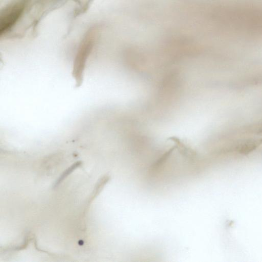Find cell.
Returning a JSON list of instances; mask_svg holds the SVG:
<instances>
[{
    "label": "cell",
    "mask_w": 262,
    "mask_h": 262,
    "mask_svg": "<svg viewBox=\"0 0 262 262\" xmlns=\"http://www.w3.org/2000/svg\"><path fill=\"white\" fill-rule=\"evenodd\" d=\"M97 33L98 29L97 28L90 30L81 41L78 51L73 71V75L76 80L77 87H79L82 83L83 71L86 61L92 50Z\"/></svg>",
    "instance_id": "cell-1"
},
{
    "label": "cell",
    "mask_w": 262,
    "mask_h": 262,
    "mask_svg": "<svg viewBox=\"0 0 262 262\" xmlns=\"http://www.w3.org/2000/svg\"><path fill=\"white\" fill-rule=\"evenodd\" d=\"M30 0H17L5 8L1 18V33L5 35L19 20Z\"/></svg>",
    "instance_id": "cell-2"
},
{
    "label": "cell",
    "mask_w": 262,
    "mask_h": 262,
    "mask_svg": "<svg viewBox=\"0 0 262 262\" xmlns=\"http://www.w3.org/2000/svg\"><path fill=\"white\" fill-rule=\"evenodd\" d=\"M110 179V177L108 175H105L99 180L92 192V194L89 201V203L92 201V200H93L94 199H95V198L97 196V195L103 189L104 186L109 181Z\"/></svg>",
    "instance_id": "cell-3"
},
{
    "label": "cell",
    "mask_w": 262,
    "mask_h": 262,
    "mask_svg": "<svg viewBox=\"0 0 262 262\" xmlns=\"http://www.w3.org/2000/svg\"><path fill=\"white\" fill-rule=\"evenodd\" d=\"M81 164V161H77L74 163L71 166L68 167L63 172L60 176L59 178L56 180L54 187L55 188L58 186L59 184L66 178L70 174H71L75 169L79 167Z\"/></svg>",
    "instance_id": "cell-4"
},
{
    "label": "cell",
    "mask_w": 262,
    "mask_h": 262,
    "mask_svg": "<svg viewBox=\"0 0 262 262\" xmlns=\"http://www.w3.org/2000/svg\"><path fill=\"white\" fill-rule=\"evenodd\" d=\"M174 149V147L169 149L167 151L165 152L163 156L157 161V162L153 165L152 169H156L163 164L165 161L169 158V156L171 154L173 150Z\"/></svg>",
    "instance_id": "cell-5"
}]
</instances>
